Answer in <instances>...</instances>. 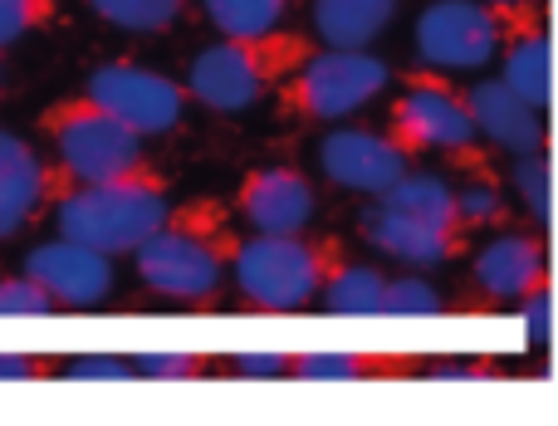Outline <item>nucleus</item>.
Wrapping results in <instances>:
<instances>
[{"label":"nucleus","instance_id":"nucleus-1","mask_svg":"<svg viewBox=\"0 0 558 426\" xmlns=\"http://www.w3.org/2000/svg\"><path fill=\"white\" fill-rule=\"evenodd\" d=\"M235 231L221 202H186L172 206L167 221L133 251L137 284L157 300L206 309L231 280Z\"/></svg>","mask_w":558,"mask_h":426},{"label":"nucleus","instance_id":"nucleus-2","mask_svg":"<svg viewBox=\"0 0 558 426\" xmlns=\"http://www.w3.org/2000/svg\"><path fill=\"white\" fill-rule=\"evenodd\" d=\"M45 211L54 216L59 235L88 245V251L133 255L167 221L172 192H167V177L153 167L108 177V182H59L54 177Z\"/></svg>","mask_w":558,"mask_h":426},{"label":"nucleus","instance_id":"nucleus-3","mask_svg":"<svg viewBox=\"0 0 558 426\" xmlns=\"http://www.w3.org/2000/svg\"><path fill=\"white\" fill-rule=\"evenodd\" d=\"M308 39L294 29H270V35H221L192 59L182 88L206 113H251L289 78V69L308 54Z\"/></svg>","mask_w":558,"mask_h":426},{"label":"nucleus","instance_id":"nucleus-4","mask_svg":"<svg viewBox=\"0 0 558 426\" xmlns=\"http://www.w3.org/2000/svg\"><path fill=\"white\" fill-rule=\"evenodd\" d=\"M343 255L333 235L314 231H289V235H260L235 241L231 255V280L245 309L255 314H299L314 304L318 284H324L328 265Z\"/></svg>","mask_w":558,"mask_h":426},{"label":"nucleus","instance_id":"nucleus-5","mask_svg":"<svg viewBox=\"0 0 558 426\" xmlns=\"http://www.w3.org/2000/svg\"><path fill=\"white\" fill-rule=\"evenodd\" d=\"M39 133H45L49 153H54L59 182H108V177L143 172L147 162V137L123 127L108 108H98L88 94L59 98L39 113Z\"/></svg>","mask_w":558,"mask_h":426},{"label":"nucleus","instance_id":"nucleus-6","mask_svg":"<svg viewBox=\"0 0 558 426\" xmlns=\"http://www.w3.org/2000/svg\"><path fill=\"white\" fill-rule=\"evenodd\" d=\"M392 84V69L373 49H308L275 88L279 113L294 123H343Z\"/></svg>","mask_w":558,"mask_h":426},{"label":"nucleus","instance_id":"nucleus-7","mask_svg":"<svg viewBox=\"0 0 558 426\" xmlns=\"http://www.w3.org/2000/svg\"><path fill=\"white\" fill-rule=\"evenodd\" d=\"M387 137H392L407 157L446 153V157L471 162L475 147H481V133H475V123H471L465 94L456 84H446L436 69L407 74L402 94L387 108Z\"/></svg>","mask_w":558,"mask_h":426},{"label":"nucleus","instance_id":"nucleus-8","mask_svg":"<svg viewBox=\"0 0 558 426\" xmlns=\"http://www.w3.org/2000/svg\"><path fill=\"white\" fill-rule=\"evenodd\" d=\"M84 94L94 98L98 108H108L123 127H133L137 137L177 133L186 108H192V98H186V88L177 84V78L133 64V59H108V64H98L94 74H88Z\"/></svg>","mask_w":558,"mask_h":426},{"label":"nucleus","instance_id":"nucleus-9","mask_svg":"<svg viewBox=\"0 0 558 426\" xmlns=\"http://www.w3.org/2000/svg\"><path fill=\"white\" fill-rule=\"evenodd\" d=\"M514 20L485 0H432L416 15V59L422 69H485L500 54V39Z\"/></svg>","mask_w":558,"mask_h":426},{"label":"nucleus","instance_id":"nucleus-10","mask_svg":"<svg viewBox=\"0 0 558 426\" xmlns=\"http://www.w3.org/2000/svg\"><path fill=\"white\" fill-rule=\"evenodd\" d=\"M324 182L353 196H383L402 172H412V157L387 137V127H333L314 153Z\"/></svg>","mask_w":558,"mask_h":426},{"label":"nucleus","instance_id":"nucleus-11","mask_svg":"<svg viewBox=\"0 0 558 426\" xmlns=\"http://www.w3.org/2000/svg\"><path fill=\"white\" fill-rule=\"evenodd\" d=\"M471 284L485 300V309H514L534 290L554 284L549 275V245L544 231H500L490 245H481L471 260Z\"/></svg>","mask_w":558,"mask_h":426},{"label":"nucleus","instance_id":"nucleus-12","mask_svg":"<svg viewBox=\"0 0 558 426\" xmlns=\"http://www.w3.org/2000/svg\"><path fill=\"white\" fill-rule=\"evenodd\" d=\"M25 275L59 304V309H98L113 294V255L54 235L25 255Z\"/></svg>","mask_w":558,"mask_h":426},{"label":"nucleus","instance_id":"nucleus-13","mask_svg":"<svg viewBox=\"0 0 558 426\" xmlns=\"http://www.w3.org/2000/svg\"><path fill=\"white\" fill-rule=\"evenodd\" d=\"M357 231H363V241L373 245L377 255L407 265V270H441V265L461 260V251H465V231L422 221V216L397 211V206H387V202L363 206Z\"/></svg>","mask_w":558,"mask_h":426},{"label":"nucleus","instance_id":"nucleus-14","mask_svg":"<svg viewBox=\"0 0 558 426\" xmlns=\"http://www.w3.org/2000/svg\"><path fill=\"white\" fill-rule=\"evenodd\" d=\"M318 211V186L308 182L299 167H255L235 186V216L260 235H289L308 231Z\"/></svg>","mask_w":558,"mask_h":426},{"label":"nucleus","instance_id":"nucleus-15","mask_svg":"<svg viewBox=\"0 0 558 426\" xmlns=\"http://www.w3.org/2000/svg\"><path fill=\"white\" fill-rule=\"evenodd\" d=\"M49 186H54V167L29 137L0 127V245L15 241L20 231L45 216Z\"/></svg>","mask_w":558,"mask_h":426},{"label":"nucleus","instance_id":"nucleus-16","mask_svg":"<svg viewBox=\"0 0 558 426\" xmlns=\"http://www.w3.org/2000/svg\"><path fill=\"white\" fill-rule=\"evenodd\" d=\"M465 94V108H471V123L481 133V143H490L495 153H539L549 147V118L539 113L534 104H524L510 84L500 78H481V84L461 88Z\"/></svg>","mask_w":558,"mask_h":426},{"label":"nucleus","instance_id":"nucleus-17","mask_svg":"<svg viewBox=\"0 0 558 426\" xmlns=\"http://www.w3.org/2000/svg\"><path fill=\"white\" fill-rule=\"evenodd\" d=\"M500 84H510L524 104H534L539 113H549V88H554V69H549V25L544 15L534 20H514L500 39Z\"/></svg>","mask_w":558,"mask_h":426},{"label":"nucleus","instance_id":"nucleus-18","mask_svg":"<svg viewBox=\"0 0 558 426\" xmlns=\"http://www.w3.org/2000/svg\"><path fill=\"white\" fill-rule=\"evenodd\" d=\"M402 0H314V35L333 49H373V39L397 20Z\"/></svg>","mask_w":558,"mask_h":426},{"label":"nucleus","instance_id":"nucleus-19","mask_svg":"<svg viewBox=\"0 0 558 426\" xmlns=\"http://www.w3.org/2000/svg\"><path fill=\"white\" fill-rule=\"evenodd\" d=\"M383 284H387V275L377 270V265H363V260H348V255H338V260L328 265L324 284H318L314 304L324 314H338V319H377Z\"/></svg>","mask_w":558,"mask_h":426},{"label":"nucleus","instance_id":"nucleus-20","mask_svg":"<svg viewBox=\"0 0 558 426\" xmlns=\"http://www.w3.org/2000/svg\"><path fill=\"white\" fill-rule=\"evenodd\" d=\"M373 202H387V206H397V211L422 216V221L465 231V226L456 221V186L446 182V177H436V172H416L412 167V172H402L383 196H373Z\"/></svg>","mask_w":558,"mask_h":426},{"label":"nucleus","instance_id":"nucleus-21","mask_svg":"<svg viewBox=\"0 0 558 426\" xmlns=\"http://www.w3.org/2000/svg\"><path fill=\"white\" fill-rule=\"evenodd\" d=\"M196 5L221 35H270L284 29L299 0H196Z\"/></svg>","mask_w":558,"mask_h":426},{"label":"nucleus","instance_id":"nucleus-22","mask_svg":"<svg viewBox=\"0 0 558 426\" xmlns=\"http://www.w3.org/2000/svg\"><path fill=\"white\" fill-rule=\"evenodd\" d=\"M186 5L192 0H88V10L123 35H167L186 15Z\"/></svg>","mask_w":558,"mask_h":426},{"label":"nucleus","instance_id":"nucleus-23","mask_svg":"<svg viewBox=\"0 0 558 426\" xmlns=\"http://www.w3.org/2000/svg\"><path fill=\"white\" fill-rule=\"evenodd\" d=\"M383 373H402V363L363 358V353H299V358H289V378L299 382H357L383 378Z\"/></svg>","mask_w":558,"mask_h":426},{"label":"nucleus","instance_id":"nucleus-24","mask_svg":"<svg viewBox=\"0 0 558 426\" xmlns=\"http://www.w3.org/2000/svg\"><path fill=\"white\" fill-rule=\"evenodd\" d=\"M510 196L530 216L534 231H549V147L520 153L510 162Z\"/></svg>","mask_w":558,"mask_h":426},{"label":"nucleus","instance_id":"nucleus-25","mask_svg":"<svg viewBox=\"0 0 558 426\" xmlns=\"http://www.w3.org/2000/svg\"><path fill=\"white\" fill-rule=\"evenodd\" d=\"M446 314V300L436 284L416 280V275H397L383 284V300H377V319H436Z\"/></svg>","mask_w":558,"mask_h":426},{"label":"nucleus","instance_id":"nucleus-26","mask_svg":"<svg viewBox=\"0 0 558 426\" xmlns=\"http://www.w3.org/2000/svg\"><path fill=\"white\" fill-rule=\"evenodd\" d=\"M456 221L465 226V235H471L475 226H505L510 221V196L500 192V182L475 177V182L456 186Z\"/></svg>","mask_w":558,"mask_h":426},{"label":"nucleus","instance_id":"nucleus-27","mask_svg":"<svg viewBox=\"0 0 558 426\" xmlns=\"http://www.w3.org/2000/svg\"><path fill=\"white\" fill-rule=\"evenodd\" d=\"M211 373L216 358H206V353H143V358H133V378L147 382H196Z\"/></svg>","mask_w":558,"mask_h":426},{"label":"nucleus","instance_id":"nucleus-28","mask_svg":"<svg viewBox=\"0 0 558 426\" xmlns=\"http://www.w3.org/2000/svg\"><path fill=\"white\" fill-rule=\"evenodd\" d=\"M59 0H0V54L20 39L39 35L45 25H54Z\"/></svg>","mask_w":558,"mask_h":426},{"label":"nucleus","instance_id":"nucleus-29","mask_svg":"<svg viewBox=\"0 0 558 426\" xmlns=\"http://www.w3.org/2000/svg\"><path fill=\"white\" fill-rule=\"evenodd\" d=\"M45 314H59V304L29 275L0 280V319H45Z\"/></svg>","mask_w":558,"mask_h":426},{"label":"nucleus","instance_id":"nucleus-30","mask_svg":"<svg viewBox=\"0 0 558 426\" xmlns=\"http://www.w3.org/2000/svg\"><path fill=\"white\" fill-rule=\"evenodd\" d=\"M54 373L64 382H128L133 378V358H104V353H88V358L59 363Z\"/></svg>","mask_w":558,"mask_h":426},{"label":"nucleus","instance_id":"nucleus-31","mask_svg":"<svg viewBox=\"0 0 558 426\" xmlns=\"http://www.w3.org/2000/svg\"><path fill=\"white\" fill-rule=\"evenodd\" d=\"M426 382H485V378H500V368L485 358H436L426 368H416Z\"/></svg>","mask_w":558,"mask_h":426},{"label":"nucleus","instance_id":"nucleus-32","mask_svg":"<svg viewBox=\"0 0 558 426\" xmlns=\"http://www.w3.org/2000/svg\"><path fill=\"white\" fill-rule=\"evenodd\" d=\"M514 314L524 319V329H530L534 343H549V329H554V284H544V290H534L530 300L514 304Z\"/></svg>","mask_w":558,"mask_h":426},{"label":"nucleus","instance_id":"nucleus-33","mask_svg":"<svg viewBox=\"0 0 558 426\" xmlns=\"http://www.w3.org/2000/svg\"><path fill=\"white\" fill-rule=\"evenodd\" d=\"M59 363L54 358H39V353H0V382H39V378H54Z\"/></svg>","mask_w":558,"mask_h":426},{"label":"nucleus","instance_id":"nucleus-34","mask_svg":"<svg viewBox=\"0 0 558 426\" xmlns=\"http://www.w3.org/2000/svg\"><path fill=\"white\" fill-rule=\"evenodd\" d=\"M226 368H231L235 378H289L284 353H241V358H231Z\"/></svg>","mask_w":558,"mask_h":426},{"label":"nucleus","instance_id":"nucleus-35","mask_svg":"<svg viewBox=\"0 0 558 426\" xmlns=\"http://www.w3.org/2000/svg\"><path fill=\"white\" fill-rule=\"evenodd\" d=\"M490 10H500L505 20H534L544 15V0H485Z\"/></svg>","mask_w":558,"mask_h":426},{"label":"nucleus","instance_id":"nucleus-36","mask_svg":"<svg viewBox=\"0 0 558 426\" xmlns=\"http://www.w3.org/2000/svg\"><path fill=\"white\" fill-rule=\"evenodd\" d=\"M0 84H5V69H0Z\"/></svg>","mask_w":558,"mask_h":426}]
</instances>
